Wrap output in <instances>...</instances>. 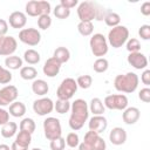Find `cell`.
<instances>
[{"instance_id":"cell-1","label":"cell","mask_w":150,"mask_h":150,"mask_svg":"<svg viewBox=\"0 0 150 150\" xmlns=\"http://www.w3.org/2000/svg\"><path fill=\"white\" fill-rule=\"evenodd\" d=\"M89 117V109L88 103L82 100L77 98L70 104V116H69V127L71 130H80L84 125Z\"/></svg>"},{"instance_id":"cell-2","label":"cell","mask_w":150,"mask_h":150,"mask_svg":"<svg viewBox=\"0 0 150 150\" xmlns=\"http://www.w3.org/2000/svg\"><path fill=\"white\" fill-rule=\"evenodd\" d=\"M139 79L136 73L128 71L127 74H120L114 80V87L117 91L131 94L134 93L138 87Z\"/></svg>"},{"instance_id":"cell-3","label":"cell","mask_w":150,"mask_h":150,"mask_svg":"<svg viewBox=\"0 0 150 150\" xmlns=\"http://www.w3.org/2000/svg\"><path fill=\"white\" fill-rule=\"evenodd\" d=\"M128 39H129V29L123 25H118L109 30L107 41L112 48H120L128 41Z\"/></svg>"},{"instance_id":"cell-4","label":"cell","mask_w":150,"mask_h":150,"mask_svg":"<svg viewBox=\"0 0 150 150\" xmlns=\"http://www.w3.org/2000/svg\"><path fill=\"white\" fill-rule=\"evenodd\" d=\"M89 46H90V50L94 54V56L98 57H103L107 53H108V41L107 38L101 34V33H96L94 34L90 40H89Z\"/></svg>"},{"instance_id":"cell-5","label":"cell","mask_w":150,"mask_h":150,"mask_svg":"<svg viewBox=\"0 0 150 150\" xmlns=\"http://www.w3.org/2000/svg\"><path fill=\"white\" fill-rule=\"evenodd\" d=\"M77 83L76 80L73 77H66L64 80H62V82L60 83L57 90H56V96L59 100H64V101H69L74 94L77 91Z\"/></svg>"},{"instance_id":"cell-6","label":"cell","mask_w":150,"mask_h":150,"mask_svg":"<svg viewBox=\"0 0 150 150\" xmlns=\"http://www.w3.org/2000/svg\"><path fill=\"white\" fill-rule=\"evenodd\" d=\"M43 132H45V137L48 141H53L55 138L61 137L62 128L60 120L56 117H47L43 121Z\"/></svg>"},{"instance_id":"cell-7","label":"cell","mask_w":150,"mask_h":150,"mask_svg":"<svg viewBox=\"0 0 150 150\" xmlns=\"http://www.w3.org/2000/svg\"><path fill=\"white\" fill-rule=\"evenodd\" d=\"M52 11L50 4L48 1H43V0H32L28 1L26 4V14L29 16H41V15H49Z\"/></svg>"},{"instance_id":"cell-8","label":"cell","mask_w":150,"mask_h":150,"mask_svg":"<svg viewBox=\"0 0 150 150\" xmlns=\"http://www.w3.org/2000/svg\"><path fill=\"white\" fill-rule=\"evenodd\" d=\"M103 104L110 110H124L128 107V97L124 94H111L105 96Z\"/></svg>"},{"instance_id":"cell-9","label":"cell","mask_w":150,"mask_h":150,"mask_svg":"<svg viewBox=\"0 0 150 150\" xmlns=\"http://www.w3.org/2000/svg\"><path fill=\"white\" fill-rule=\"evenodd\" d=\"M77 16L80 21L91 22L95 19V2L94 1H82L77 6Z\"/></svg>"},{"instance_id":"cell-10","label":"cell","mask_w":150,"mask_h":150,"mask_svg":"<svg viewBox=\"0 0 150 150\" xmlns=\"http://www.w3.org/2000/svg\"><path fill=\"white\" fill-rule=\"evenodd\" d=\"M19 40L30 47L36 46L41 41V34L36 28H23L19 32Z\"/></svg>"},{"instance_id":"cell-11","label":"cell","mask_w":150,"mask_h":150,"mask_svg":"<svg viewBox=\"0 0 150 150\" xmlns=\"http://www.w3.org/2000/svg\"><path fill=\"white\" fill-rule=\"evenodd\" d=\"M33 110L39 116H46L54 110V102L49 97H41L33 102Z\"/></svg>"},{"instance_id":"cell-12","label":"cell","mask_w":150,"mask_h":150,"mask_svg":"<svg viewBox=\"0 0 150 150\" xmlns=\"http://www.w3.org/2000/svg\"><path fill=\"white\" fill-rule=\"evenodd\" d=\"M19 90L15 86L8 84L0 89V107H6L16 101Z\"/></svg>"},{"instance_id":"cell-13","label":"cell","mask_w":150,"mask_h":150,"mask_svg":"<svg viewBox=\"0 0 150 150\" xmlns=\"http://www.w3.org/2000/svg\"><path fill=\"white\" fill-rule=\"evenodd\" d=\"M18 48V42L15 38L11 35L0 36V55L1 56H11Z\"/></svg>"},{"instance_id":"cell-14","label":"cell","mask_w":150,"mask_h":150,"mask_svg":"<svg viewBox=\"0 0 150 150\" xmlns=\"http://www.w3.org/2000/svg\"><path fill=\"white\" fill-rule=\"evenodd\" d=\"M83 142H86L91 148V150H105L107 149L105 141L98 134H96L94 131H90V130L86 132Z\"/></svg>"},{"instance_id":"cell-15","label":"cell","mask_w":150,"mask_h":150,"mask_svg":"<svg viewBox=\"0 0 150 150\" xmlns=\"http://www.w3.org/2000/svg\"><path fill=\"white\" fill-rule=\"evenodd\" d=\"M127 61L128 63L134 67L135 69L137 70H141V69H145L146 66H148V59L146 56L141 53V52H137V53H129L128 57H127Z\"/></svg>"},{"instance_id":"cell-16","label":"cell","mask_w":150,"mask_h":150,"mask_svg":"<svg viewBox=\"0 0 150 150\" xmlns=\"http://www.w3.org/2000/svg\"><path fill=\"white\" fill-rule=\"evenodd\" d=\"M88 127L90 131H94L96 134H102L107 127H108V121L103 115H94L89 122H88Z\"/></svg>"},{"instance_id":"cell-17","label":"cell","mask_w":150,"mask_h":150,"mask_svg":"<svg viewBox=\"0 0 150 150\" xmlns=\"http://www.w3.org/2000/svg\"><path fill=\"white\" fill-rule=\"evenodd\" d=\"M8 23L12 28L14 29H20L26 26L27 23V15L23 13V12H20V11H15L13 13L9 14V18H8Z\"/></svg>"},{"instance_id":"cell-18","label":"cell","mask_w":150,"mask_h":150,"mask_svg":"<svg viewBox=\"0 0 150 150\" xmlns=\"http://www.w3.org/2000/svg\"><path fill=\"white\" fill-rule=\"evenodd\" d=\"M60 69H61V63L59 61H56L53 56L47 59L42 67L43 74L48 77H55L60 73Z\"/></svg>"},{"instance_id":"cell-19","label":"cell","mask_w":150,"mask_h":150,"mask_svg":"<svg viewBox=\"0 0 150 150\" xmlns=\"http://www.w3.org/2000/svg\"><path fill=\"white\" fill-rule=\"evenodd\" d=\"M127 131L121 127H115L109 132V141L114 145H122L127 141Z\"/></svg>"},{"instance_id":"cell-20","label":"cell","mask_w":150,"mask_h":150,"mask_svg":"<svg viewBox=\"0 0 150 150\" xmlns=\"http://www.w3.org/2000/svg\"><path fill=\"white\" fill-rule=\"evenodd\" d=\"M139 116H141V111L138 108L136 107H127L124 110H123V114H122V120L125 124H135L138 120H139Z\"/></svg>"},{"instance_id":"cell-21","label":"cell","mask_w":150,"mask_h":150,"mask_svg":"<svg viewBox=\"0 0 150 150\" xmlns=\"http://www.w3.org/2000/svg\"><path fill=\"white\" fill-rule=\"evenodd\" d=\"M49 90L48 83L42 79H35L32 83V91L38 96H45Z\"/></svg>"},{"instance_id":"cell-22","label":"cell","mask_w":150,"mask_h":150,"mask_svg":"<svg viewBox=\"0 0 150 150\" xmlns=\"http://www.w3.org/2000/svg\"><path fill=\"white\" fill-rule=\"evenodd\" d=\"M88 109H89V112H93V115H103V112L105 110V107H104L101 98L94 97V98L90 100Z\"/></svg>"},{"instance_id":"cell-23","label":"cell","mask_w":150,"mask_h":150,"mask_svg":"<svg viewBox=\"0 0 150 150\" xmlns=\"http://www.w3.org/2000/svg\"><path fill=\"white\" fill-rule=\"evenodd\" d=\"M22 63H23V60L18 56V55H11V56H7L5 59V66L6 68L9 70H16V69H21L22 68Z\"/></svg>"},{"instance_id":"cell-24","label":"cell","mask_w":150,"mask_h":150,"mask_svg":"<svg viewBox=\"0 0 150 150\" xmlns=\"http://www.w3.org/2000/svg\"><path fill=\"white\" fill-rule=\"evenodd\" d=\"M8 112L13 117H22L26 114V105L20 101H14L12 104H9Z\"/></svg>"},{"instance_id":"cell-25","label":"cell","mask_w":150,"mask_h":150,"mask_svg":"<svg viewBox=\"0 0 150 150\" xmlns=\"http://www.w3.org/2000/svg\"><path fill=\"white\" fill-rule=\"evenodd\" d=\"M53 57L62 64V63H66V62L69 61V59H70V52H69V49L66 48V47H57V48L54 50Z\"/></svg>"},{"instance_id":"cell-26","label":"cell","mask_w":150,"mask_h":150,"mask_svg":"<svg viewBox=\"0 0 150 150\" xmlns=\"http://www.w3.org/2000/svg\"><path fill=\"white\" fill-rule=\"evenodd\" d=\"M16 130H18V124L15 122L9 121V122H7L6 124H4L1 127L0 132H1V136L4 138H11L16 134Z\"/></svg>"},{"instance_id":"cell-27","label":"cell","mask_w":150,"mask_h":150,"mask_svg":"<svg viewBox=\"0 0 150 150\" xmlns=\"http://www.w3.org/2000/svg\"><path fill=\"white\" fill-rule=\"evenodd\" d=\"M18 145L20 146H23V148H28L30 145V142H32V134L29 132H26V131H19V134L16 135L15 137V141H14Z\"/></svg>"},{"instance_id":"cell-28","label":"cell","mask_w":150,"mask_h":150,"mask_svg":"<svg viewBox=\"0 0 150 150\" xmlns=\"http://www.w3.org/2000/svg\"><path fill=\"white\" fill-rule=\"evenodd\" d=\"M40 53L36 52L35 49H27L23 53V60L28 63V64H36L40 62Z\"/></svg>"},{"instance_id":"cell-29","label":"cell","mask_w":150,"mask_h":150,"mask_svg":"<svg viewBox=\"0 0 150 150\" xmlns=\"http://www.w3.org/2000/svg\"><path fill=\"white\" fill-rule=\"evenodd\" d=\"M20 76L23 79V80H35L36 76H38V70L32 67V66H25L20 69Z\"/></svg>"},{"instance_id":"cell-30","label":"cell","mask_w":150,"mask_h":150,"mask_svg":"<svg viewBox=\"0 0 150 150\" xmlns=\"http://www.w3.org/2000/svg\"><path fill=\"white\" fill-rule=\"evenodd\" d=\"M35 128H36V124H35L34 120L30 118V117L22 118L21 122H20V125H19V129L21 131H26V132H29V134H33L35 131Z\"/></svg>"},{"instance_id":"cell-31","label":"cell","mask_w":150,"mask_h":150,"mask_svg":"<svg viewBox=\"0 0 150 150\" xmlns=\"http://www.w3.org/2000/svg\"><path fill=\"white\" fill-rule=\"evenodd\" d=\"M104 22H105L107 26L114 28V27H116V26L120 25V22H121V16H120L117 13L109 11V13H108V14L105 15V18H104Z\"/></svg>"},{"instance_id":"cell-32","label":"cell","mask_w":150,"mask_h":150,"mask_svg":"<svg viewBox=\"0 0 150 150\" xmlns=\"http://www.w3.org/2000/svg\"><path fill=\"white\" fill-rule=\"evenodd\" d=\"M77 30L82 36H89L94 32V25L93 22H83L80 21L77 25Z\"/></svg>"},{"instance_id":"cell-33","label":"cell","mask_w":150,"mask_h":150,"mask_svg":"<svg viewBox=\"0 0 150 150\" xmlns=\"http://www.w3.org/2000/svg\"><path fill=\"white\" fill-rule=\"evenodd\" d=\"M93 68L96 73H104L109 68V62L105 57H98V59L95 60V62L93 64Z\"/></svg>"},{"instance_id":"cell-34","label":"cell","mask_w":150,"mask_h":150,"mask_svg":"<svg viewBox=\"0 0 150 150\" xmlns=\"http://www.w3.org/2000/svg\"><path fill=\"white\" fill-rule=\"evenodd\" d=\"M53 13H54V15H55L57 19L63 20V19H67V18L70 15V9L63 7L61 4H59V5H56L55 8L53 9Z\"/></svg>"},{"instance_id":"cell-35","label":"cell","mask_w":150,"mask_h":150,"mask_svg":"<svg viewBox=\"0 0 150 150\" xmlns=\"http://www.w3.org/2000/svg\"><path fill=\"white\" fill-rule=\"evenodd\" d=\"M125 48L129 53H137V52H141V42L138 39L136 38H131V39H128V41L125 42Z\"/></svg>"},{"instance_id":"cell-36","label":"cell","mask_w":150,"mask_h":150,"mask_svg":"<svg viewBox=\"0 0 150 150\" xmlns=\"http://www.w3.org/2000/svg\"><path fill=\"white\" fill-rule=\"evenodd\" d=\"M54 109L56 110V112L59 114H66L70 110V103L69 101H64V100H59L54 103Z\"/></svg>"},{"instance_id":"cell-37","label":"cell","mask_w":150,"mask_h":150,"mask_svg":"<svg viewBox=\"0 0 150 150\" xmlns=\"http://www.w3.org/2000/svg\"><path fill=\"white\" fill-rule=\"evenodd\" d=\"M76 83H77V87L82 89H88L93 84V77L90 75H81L77 77Z\"/></svg>"},{"instance_id":"cell-38","label":"cell","mask_w":150,"mask_h":150,"mask_svg":"<svg viewBox=\"0 0 150 150\" xmlns=\"http://www.w3.org/2000/svg\"><path fill=\"white\" fill-rule=\"evenodd\" d=\"M64 141H66V144L70 149H74L76 146H79V144H80V137L76 132H69Z\"/></svg>"},{"instance_id":"cell-39","label":"cell","mask_w":150,"mask_h":150,"mask_svg":"<svg viewBox=\"0 0 150 150\" xmlns=\"http://www.w3.org/2000/svg\"><path fill=\"white\" fill-rule=\"evenodd\" d=\"M50 26H52V18H50V15L45 14V15H41V16L38 18V27L40 29L46 30Z\"/></svg>"},{"instance_id":"cell-40","label":"cell","mask_w":150,"mask_h":150,"mask_svg":"<svg viewBox=\"0 0 150 150\" xmlns=\"http://www.w3.org/2000/svg\"><path fill=\"white\" fill-rule=\"evenodd\" d=\"M109 13V9H105L103 6H101L100 4L95 2V19L97 21H102L104 20L105 15Z\"/></svg>"},{"instance_id":"cell-41","label":"cell","mask_w":150,"mask_h":150,"mask_svg":"<svg viewBox=\"0 0 150 150\" xmlns=\"http://www.w3.org/2000/svg\"><path fill=\"white\" fill-rule=\"evenodd\" d=\"M12 73L7 69L0 66V84H7L12 81Z\"/></svg>"},{"instance_id":"cell-42","label":"cell","mask_w":150,"mask_h":150,"mask_svg":"<svg viewBox=\"0 0 150 150\" xmlns=\"http://www.w3.org/2000/svg\"><path fill=\"white\" fill-rule=\"evenodd\" d=\"M49 146H50L52 150H64V148H66V141L61 136L59 138H55V139L50 141Z\"/></svg>"},{"instance_id":"cell-43","label":"cell","mask_w":150,"mask_h":150,"mask_svg":"<svg viewBox=\"0 0 150 150\" xmlns=\"http://www.w3.org/2000/svg\"><path fill=\"white\" fill-rule=\"evenodd\" d=\"M138 35L143 40H149L150 39V26L149 25H142L138 29Z\"/></svg>"},{"instance_id":"cell-44","label":"cell","mask_w":150,"mask_h":150,"mask_svg":"<svg viewBox=\"0 0 150 150\" xmlns=\"http://www.w3.org/2000/svg\"><path fill=\"white\" fill-rule=\"evenodd\" d=\"M138 98L144 103H149L150 102V88L145 87V88L141 89L138 93Z\"/></svg>"},{"instance_id":"cell-45","label":"cell","mask_w":150,"mask_h":150,"mask_svg":"<svg viewBox=\"0 0 150 150\" xmlns=\"http://www.w3.org/2000/svg\"><path fill=\"white\" fill-rule=\"evenodd\" d=\"M7 122H9V112L6 109L0 108V125L2 127Z\"/></svg>"},{"instance_id":"cell-46","label":"cell","mask_w":150,"mask_h":150,"mask_svg":"<svg viewBox=\"0 0 150 150\" xmlns=\"http://www.w3.org/2000/svg\"><path fill=\"white\" fill-rule=\"evenodd\" d=\"M141 81L143 84H145L146 87L150 86V70L149 69H144V71L141 75Z\"/></svg>"},{"instance_id":"cell-47","label":"cell","mask_w":150,"mask_h":150,"mask_svg":"<svg viewBox=\"0 0 150 150\" xmlns=\"http://www.w3.org/2000/svg\"><path fill=\"white\" fill-rule=\"evenodd\" d=\"M60 4H61L63 7H66V8H68V9H71V8H74L75 6H77L79 1H77V0H61Z\"/></svg>"},{"instance_id":"cell-48","label":"cell","mask_w":150,"mask_h":150,"mask_svg":"<svg viewBox=\"0 0 150 150\" xmlns=\"http://www.w3.org/2000/svg\"><path fill=\"white\" fill-rule=\"evenodd\" d=\"M8 32V22L4 19H0V36H5Z\"/></svg>"},{"instance_id":"cell-49","label":"cell","mask_w":150,"mask_h":150,"mask_svg":"<svg viewBox=\"0 0 150 150\" xmlns=\"http://www.w3.org/2000/svg\"><path fill=\"white\" fill-rule=\"evenodd\" d=\"M141 13L144 16H149L150 15V2L149 1H145V2L142 4V6H141Z\"/></svg>"},{"instance_id":"cell-50","label":"cell","mask_w":150,"mask_h":150,"mask_svg":"<svg viewBox=\"0 0 150 150\" xmlns=\"http://www.w3.org/2000/svg\"><path fill=\"white\" fill-rule=\"evenodd\" d=\"M79 150H91V148L86 143V142H81L80 144H79Z\"/></svg>"},{"instance_id":"cell-51","label":"cell","mask_w":150,"mask_h":150,"mask_svg":"<svg viewBox=\"0 0 150 150\" xmlns=\"http://www.w3.org/2000/svg\"><path fill=\"white\" fill-rule=\"evenodd\" d=\"M11 150H28V148L20 146V145H18L15 142H13V143H12V145H11Z\"/></svg>"},{"instance_id":"cell-52","label":"cell","mask_w":150,"mask_h":150,"mask_svg":"<svg viewBox=\"0 0 150 150\" xmlns=\"http://www.w3.org/2000/svg\"><path fill=\"white\" fill-rule=\"evenodd\" d=\"M0 150H11V148L7 144H0Z\"/></svg>"},{"instance_id":"cell-53","label":"cell","mask_w":150,"mask_h":150,"mask_svg":"<svg viewBox=\"0 0 150 150\" xmlns=\"http://www.w3.org/2000/svg\"><path fill=\"white\" fill-rule=\"evenodd\" d=\"M32 150H42V149H40V148H33Z\"/></svg>"},{"instance_id":"cell-54","label":"cell","mask_w":150,"mask_h":150,"mask_svg":"<svg viewBox=\"0 0 150 150\" xmlns=\"http://www.w3.org/2000/svg\"><path fill=\"white\" fill-rule=\"evenodd\" d=\"M68 150H73V149H68Z\"/></svg>"}]
</instances>
